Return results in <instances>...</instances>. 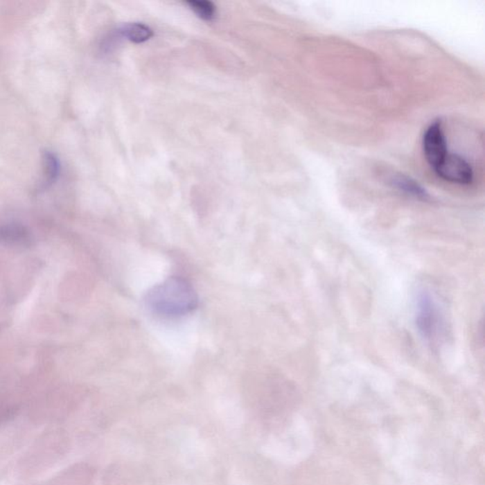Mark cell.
<instances>
[{
    "mask_svg": "<svg viewBox=\"0 0 485 485\" xmlns=\"http://www.w3.org/2000/svg\"><path fill=\"white\" fill-rule=\"evenodd\" d=\"M146 306L152 313L164 318H179L192 313L198 306V297L192 283L172 276L147 292Z\"/></svg>",
    "mask_w": 485,
    "mask_h": 485,
    "instance_id": "obj_1",
    "label": "cell"
},
{
    "mask_svg": "<svg viewBox=\"0 0 485 485\" xmlns=\"http://www.w3.org/2000/svg\"><path fill=\"white\" fill-rule=\"evenodd\" d=\"M69 450V439L62 428L45 432L30 446L19 463L22 476L35 477L63 460Z\"/></svg>",
    "mask_w": 485,
    "mask_h": 485,
    "instance_id": "obj_2",
    "label": "cell"
},
{
    "mask_svg": "<svg viewBox=\"0 0 485 485\" xmlns=\"http://www.w3.org/2000/svg\"><path fill=\"white\" fill-rule=\"evenodd\" d=\"M415 321L422 337L430 344L439 345L446 337L448 325L437 299L428 289L418 291L415 298Z\"/></svg>",
    "mask_w": 485,
    "mask_h": 485,
    "instance_id": "obj_3",
    "label": "cell"
},
{
    "mask_svg": "<svg viewBox=\"0 0 485 485\" xmlns=\"http://www.w3.org/2000/svg\"><path fill=\"white\" fill-rule=\"evenodd\" d=\"M434 172L440 179L457 185H470L474 182V170L464 157L457 154H448Z\"/></svg>",
    "mask_w": 485,
    "mask_h": 485,
    "instance_id": "obj_4",
    "label": "cell"
},
{
    "mask_svg": "<svg viewBox=\"0 0 485 485\" xmlns=\"http://www.w3.org/2000/svg\"><path fill=\"white\" fill-rule=\"evenodd\" d=\"M423 151L433 170L448 156V143L441 121L430 123L423 136Z\"/></svg>",
    "mask_w": 485,
    "mask_h": 485,
    "instance_id": "obj_5",
    "label": "cell"
},
{
    "mask_svg": "<svg viewBox=\"0 0 485 485\" xmlns=\"http://www.w3.org/2000/svg\"><path fill=\"white\" fill-rule=\"evenodd\" d=\"M391 184L396 188L397 190L401 191L407 195H410V197L418 198V200H430V195L425 188H423L421 185L419 184L410 177H407L406 175L403 174H396L393 175L389 179Z\"/></svg>",
    "mask_w": 485,
    "mask_h": 485,
    "instance_id": "obj_6",
    "label": "cell"
},
{
    "mask_svg": "<svg viewBox=\"0 0 485 485\" xmlns=\"http://www.w3.org/2000/svg\"><path fill=\"white\" fill-rule=\"evenodd\" d=\"M30 232L19 224L0 226V242L7 245H26L30 242Z\"/></svg>",
    "mask_w": 485,
    "mask_h": 485,
    "instance_id": "obj_7",
    "label": "cell"
},
{
    "mask_svg": "<svg viewBox=\"0 0 485 485\" xmlns=\"http://www.w3.org/2000/svg\"><path fill=\"white\" fill-rule=\"evenodd\" d=\"M60 161L55 155L51 152H45L43 156V182L40 188L42 190L48 189L55 183L60 174Z\"/></svg>",
    "mask_w": 485,
    "mask_h": 485,
    "instance_id": "obj_8",
    "label": "cell"
},
{
    "mask_svg": "<svg viewBox=\"0 0 485 485\" xmlns=\"http://www.w3.org/2000/svg\"><path fill=\"white\" fill-rule=\"evenodd\" d=\"M121 35L136 44L146 42L153 36V30L143 23H129L121 28Z\"/></svg>",
    "mask_w": 485,
    "mask_h": 485,
    "instance_id": "obj_9",
    "label": "cell"
},
{
    "mask_svg": "<svg viewBox=\"0 0 485 485\" xmlns=\"http://www.w3.org/2000/svg\"><path fill=\"white\" fill-rule=\"evenodd\" d=\"M191 9L200 17L201 19L211 21L215 17L216 8L211 1L205 0H192L188 2Z\"/></svg>",
    "mask_w": 485,
    "mask_h": 485,
    "instance_id": "obj_10",
    "label": "cell"
},
{
    "mask_svg": "<svg viewBox=\"0 0 485 485\" xmlns=\"http://www.w3.org/2000/svg\"><path fill=\"white\" fill-rule=\"evenodd\" d=\"M183 455L187 464H197L200 453V445L195 435L191 434L184 440L182 445Z\"/></svg>",
    "mask_w": 485,
    "mask_h": 485,
    "instance_id": "obj_11",
    "label": "cell"
},
{
    "mask_svg": "<svg viewBox=\"0 0 485 485\" xmlns=\"http://www.w3.org/2000/svg\"><path fill=\"white\" fill-rule=\"evenodd\" d=\"M81 468H71L61 472L58 476L51 479L48 485H78L80 479L78 476L81 473Z\"/></svg>",
    "mask_w": 485,
    "mask_h": 485,
    "instance_id": "obj_12",
    "label": "cell"
},
{
    "mask_svg": "<svg viewBox=\"0 0 485 485\" xmlns=\"http://www.w3.org/2000/svg\"><path fill=\"white\" fill-rule=\"evenodd\" d=\"M12 410L10 409H5V407H0V427L4 425L5 423L8 422L10 417H12Z\"/></svg>",
    "mask_w": 485,
    "mask_h": 485,
    "instance_id": "obj_13",
    "label": "cell"
}]
</instances>
